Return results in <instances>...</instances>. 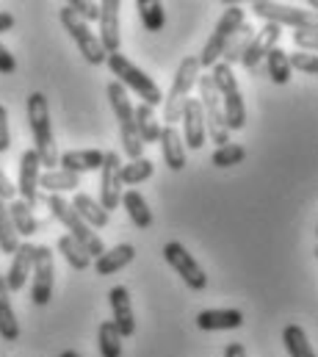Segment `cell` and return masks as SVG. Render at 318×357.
<instances>
[{
	"label": "cell",
	"mask_w": 318,
	"mask_h": 357,
	"mask_svg": "<svg viewBox=\"0 0 318 357\" xmlns=\"http://www.w3.org/2000/svg\"><path fill=\"white\" fill-rule=\"evenodd\" d=\"M28 125L33 133V153L39 155V164L45 169H59V150L50 122V105L42 91H33L28 97Z\"/></svg>",
	"instance_id": "obj_1"
},
{
	"label": "cell",
	"mask_w": 318,
	"mask_h": 357,
	"mask_svg": "<svg viewBox=\"0 0 318 357\" xmlns=\"http://www.w3.org/2000/svg\"><path fill=\"white\" fill-rule=\"evenodd\" d=\"M211 70H213L211 81H213V89L222 100V114H225L227 130H243L246 128V105L241 97L238 81L233 75V67H227L225 61H216Z\"/></svg>",
	"instance_id": "obj_2"
},
{
	"label": "cell",
	"mask_w": 318,
	"mask_h": 357,
	"mask_svg": "<svg viewBox=\"0 0 318 357\" xmlns=\"http://www.w3.org/2000/svg\"><path fill=\"white\" fill-rule=\"evenodd\" d=\"M105 64H108V70H111V75H116V84L122 86V89L128 91H136L139 97H142V102L144 105H150V108H156L163 102V97H160V89L158 84L144 73V70H139L128 56H122V53H114V56H105Z\"/></svg>",
	"instance_id": "obj_3"
},
{
	"label": "cell",
	"mask_w": 318,
	"mask_h": 357,
	"mask_svg": "<svg viewBox=\"0 0 318 357\" xmlns=\"http://www.w3.org/2000/svg\"><path fill=\"white\" fill-rule=\"evenodd\" d=\"M47 208H50V213L70 230L67 236L70 238H75L80 247L89 252V258H100L103 252H105V244H103V238L80 219L78 213L73 211V205L64 199V197H59V194H47Z\"/></svg>",
	"instance_id": "obj_4"
},
{
	"label": "cell",
	"mask_w": 318,
	"mask_h": 357,
	"mask_svg": "<svg viewBox=\"0 0 318 357\" xmlns=\"http://www.w3.org/2000/svg\"><path fill=\"white\" fill-rule=\"evenodd\" d=\"M197 78H199V64H197V56H188L180 61L177 73H174V81H172V89L163 97V119L166 125L174 128V122H180L183 116V105L188 100L191 89L197 86Z\"/></svg>",
	"instance_id": "obj_5"
},
{
	"label": "cell",
	"mask_w": 318,
	"mask_h": 357,
	"mask_svg": "<svg viewBox=\"0 0 318 357\" xmlns=\"http://www.w3.org/2000/svg\"><path fill=\"white\" fill-rule=\"evenodd\" d=\"M197 86H199V108H202V119H205V136H208L216 147L230 144V130H227V125H225L222 100H219V94L213 89L211 75H202V73H199Z\"/></svg>",
	"instance_id": "obj_6"
},
{
	"label": "cell",
	"mask_w": 318,
	"mask_h": 357,
	"mask_svg": "<svg viewBox=\"0 0 318 357\" xmlns=\"http://www.w3.org/2000/svg\"><path fill=\"white\" fill-rule=\"evenodd\" d=\"M61 25H64V31L73 36V42L78 45L80 56L89 61V64H94V67H100V64H105V53H103V47H100V42H97V36H94V31L75 17V11L64 3L61 6Z\"/></svg>",
	"instance_id": "obj_7"
},
{
	"label": "cell",
	"mask_w": 318,
	"mask_h": 357,
	"mask_svg": "<svg viewBox=\"0 0 318 357\" xmlns=\"http://www.w3.org/2000/svg\"><path fill=\"white\" fill-rule=\"evenodd\" d=\"M252 11L257 17H263L266 22L271 25H291L294 31L299 28H316V14L308 11V8H294V6H285V3H268V0H255L252 3Z\"/></svg>",
	"instance_id": "obj_8"
},
{
	"label": "cell",
	"mask_w": 318,
	"mask_h": 357,
	"mask_svg": "<svg viewBox=\"0 0 318 357\" xmlns=\"http://www.w3.org/2000/svg\"><path fill=\"white\" fill-rule=\"evenodd\" d=\"M163 261L183 277V282H186L191 291H205V285H208L205 268L194 261V255H191L180 241H169V244L163 247Z\"/></svg>",
	"instance_id": "obj_9"
},
{
	"label": "cell",
	"mask_w": 318,
	"mask_h": 357,
	"mask_svg": "<svg viewBox=\"0 0 318 357\" xmlns=\"http://www.w3.org/2000/svg\"><path fill=\"white\" fill-rule=\"evenodd\" d=\"M31 274H33V280H31V302L39 305V307L50 305V296H53V280H56V264H53V252H50V247H36Z\"/></svg>",
	"instance_id": "obj_10"
},
{
	"label": "cell",
	"mask_w": 318,
	"mask_h": 357,
	"mask_svg": "<svg viewBox=\"0 0 318 357\" xmlns=\"http://www.w3.org/2000/svg\"><path fill=\"white\" fill-rule=\"evenodd\" d=\"M119 167H122V161H119V155L116 153H105V158H103V167H100V172H103V178H100V205H103V211H114L119 202H122V180H119Z\"/></svg>",
	"instance_id": "obj_11"
},
{
	"label": "cell",
	"mask_w": 318,
	"mask_h": 357,
	"mask_svg": "<svg viewBox=\"0 0 318 357\" xmlns=\"http://www.w3.org/2000/svg\"><path fill=\"white\" fill-rule=\"evenodd\" d=\"M119 0H103L100 3V20H97V25H100V36H97V42H100V47H103V53L105 56H114V53H119V47H122V36H119Z\"/></svg>",
	"instance_id": "obj_12"
},
{
	"label": "cell",
	"mask_w": 318,
	"mask_h": 357,
	"mask_svg": "<svg viewBox=\"0 0 318 357\" xmlns=\"http://www.w3.org/2000/svg\"><path fill=\"white\" fill-rule=\"evenodd\" d=\"M280 36H282V28H280V25H271V22H266L260 31H255V36H252L249 47L243 50V56H241L238 64H243L249 73H257L260 61L268 56V50H274V47H277Z\"/></svg>",
	"instance_id": "obj_13"
},
{
	"label": "cell",
	"mask_w": 318,
	"mask_h": 357,
	"mask_svg": "<svg viewBox=\"0 0 318 357\" xmlns=\"http://www.w3.org/2000/svg\"><path fill=\"white\" fill-rule=\"evenodd\" d=\"M39 169H42V164H39V155L33 153V147L25 150V153L20 155L17 194L22 197V202H25L31 211H33V205L39 202Z\"/></svg>",
	"instance_id": "obj_14"
},
{
	"label": "cell",
	"mask_w": 318,
	"mask_h": 357,
	"mask_svg": "<svg viewBox=\"0 0 318 357\" xmlns=\"http://www.w3.org/2000/svg\"><path fill=\"white\" fill-rule=\"evenodd\" d=\"M108 302H111V310H114V327L122 338H133L136 335V313H133V299L128 294L125 285H114L108 291Z\"/></svg>",
	"instance_id": "obj_15"
},
{
	"label": "cell",
	"mask_w": 318,
	"mask_h": 357,
	"mask_svg": "<svg viewBox=\"0 0 318 357\" xmlns=\"http://www.w3.org/2000/svg\"><path fill=\"white\" fill-rule=\"evenodd\" d=\"M183 144L186 150H202L205 144V119H202V108L199 100L188 97L183 105Z\"/></svg>",
	"instance_id": "obj_16"
},
{
	"label": "cell",
	"mask_w": 318,
	"mask_h": 357,
	"mask_svg": "<svg viewBox=\"0 0 318 357\" xmlns=\"http://www.w3.org/2000/svg\"><path fill=\"white\" fill-rule=\"evenodd\" d=\"M33 255H36V244L25 241V244H20V247H17L14 261H11V266H8L6 277H3V280H6L8 294H11V291H22V288H25L28 274H31V268H33Z\"/></svg>",
	"instance_id": "obj_17"
},
{
	"label": "cell",
	"mask_w": 318,
	"mask_h": 357,
	"mask_svg": "<svg viewBox=\"0 0 318 357\" xmlns=\"http://www.w3.org/2000/svg\"><path fill=\"white\" fill-rule=\"evenodd\" d=\"M158 142H160V153H163V164L172 172H183V167L188 161H186V144H183V136L177 133V128H172V125L160 128Z\"/></svg>",
	"instance_id": "obj_18"
},
{
	"label": "cell",
	"mask_w": 318,
	"mask_h": 357,
	"mask_svg": "<svg viewBox=\"0 0 318 357\" xmlns=\"http://www.w3.org/2000/svg\"><path fill=\"white\" fill-rule=\"evenodd\" d=\"M243 324V313L236 307H216V310H202L197 316V327L205 333L213 330H238Z\"/></svg>",
	"instance_id": "obj_19"
},
{
	"label": "cell",
	"mask_w": 318,
	"mask_h": 357,
	"mask_svg": "<svg viewBox=\"0 0 318 357\" xmlns=\"http://www.w3.org/2000/svg\"><path fill=\"white\" fill-rule=\"evenodd\" d=\"M103 158L105 153L103 150H70V153H61L59 155V167L64 172H73V175H80V172H94L103 167Z\"/></svg>",
	"instance_id": "obj_20"
},
{
	"label": "cell",
	"mask_w": 318,
	"mask_h": 357,
	"mask_svg": "<svg viewBox=\"0 0 318 357\" xmlns=\"http://www.w3.org/2000/svg\"><path fill=\"white\" fill-rule=\"evenodd\" d=\"M133 258H136L133 244H119V247H114V250H105L100 258H94V274H100V277L116 274L119 268L130 266Z\"/></svg>",
	"instance_id": "obj_21"
},
{
	"label": "cell",
	"mask_w": 318,
	"mask_h": 357,
	"mask_svg": "<svg viewBox=\"0 0 318 357\" xmlns=\"http://www.w3.org/2000/svg\"><path fill=\"white\" fill-rule=\"evenodd\" d=\"M133 125H136V133H139V142L142 144H156L160 136V122L156 119V108L139 102L133 105Z\"/></svg>",
	"instance_id": "obj_22"
},
{
	"label": "cell",
	"mask_w": 318,
	"mask_h": 357,
	"mask_svg": "<svg viewBox=\"0 0 318 357\" xmlns=\"http://www.w3.org/2000/svg\"><path fill=\"white\" fill-rule=\"evenodd\" d=\"M70 205H73V211L78 213L89 227H105V225L111 222L108 211H103V205H100L94 197H89V194H75V199H73Z\"/></svg>",
	"instance_id": "obj_23"
},
{
	"label": "cell",
	"mask_w": 318,
	"mask_h": 357,
	"mask_svg": "<svg viewBox=\"0 0 318 357\" xmlns=\"http://www.w3.org/2000/svg\"><path fill=\"white\" fill-rule=\"evenodd\" d=\"M108 102H111L114 116L119 119V130L136 128V125H133V102H130L128 91L122 89L116 81H111V84H108Z\"/></svg>",
	"instance_id": "obj_24"
},
{
	"label": "cell",
	"mask_w": 318,
	"mask_h": 357,
	"mask_svg": "<svg viewBox=\"0 0 318 357\" xmlns=\"http://www.w3.org/2000/svg\"><path fill=\"white\" fill-rule=\"evenodd\" d=\"M122 205H125V211H128L130 222H133L139 230L153 227V211L147 208V199H144V197H142L136 188L122 191Z\"/></svg>",
	"instance_id": "obj_25"
},
{
	"label": "cell",
	"mask_w": 318,
	"mask_h": 357,
	"mask_svg": "<svg viewBox=\"0 0 318 357\" xmlns=\"http://www.w3.org/2000/svg\"><path fill=\"white\" fill-rule=\"evenodd\" d=\"M8 216H11V227H14L17 236L31 238L33 233H39V222H36L33 211H31L22 199H11V202H8Z\"/></svg>",
	"instance_id": "obj_26"
},
{
	"label": "cell",
	"mask_w": 318,
	"mask_h": 357,
	"mask_svg": "<svg viewBox=\"0 0 318 357\" xmlns=\"http://www.w3.org/2000/svg\"><path fill=\"white\" fill-rule=\"evenodd\" d=\"M0 338L3 341H17L20 338V324H17V316H14L11 296H8L3 274H0Z\"/></svg>",
	"instance_id": "obj_27"
},
{
	"label": "cell",
	"mask_w": 318,
	"mask_h": 357,
	"mask_svg": "<svg viewBox=\"0 0 318 357\" xmlns=\"http://www.w3.org/2000/svg\"><path fill=\"white\" fill-rule=\"evenodd\" d=\"M80 185V175L64 172V169H47L45 175H39V188H47L50 194H64V191H75Z\"/></svg>",
	"instance_id": "obj_28"
},
{
	"label": "cell",
	"mask_w": 318,
	"mask_h": 357,
	"mask_svg": "<svg viewBox=\"0 0 318 357\" xmlns=\"http://www.w3.org/2000/svg\"><path fill=\"white\" fill-rule=\"evenodd\" d=\"M252 36H255V28L252 25H241L238 31L227 39V45H225V53H222V61L227 64V67H233V64H238L241 56H243V50L249 47V42H252Z\"/></svg>",
	"instance_id": "obj_29"
},
{
	"label": "cell",
	"mask_w": 318,
	"mask_h": 357,
	"mask_svg": "<svg viewBox=\"0 0 318 357\" xmlns=\"http://www.w3.org/2000/svg\"><path fill=\"white\" fill-rule=\"evenodd\" d=\"M282 344H285L291 357H316V349L310 347V341L299 324H288L282 330Z\"/></svg>",
	"instance_id": "obj_30"
},
{
	"label": "cell",
	"mask_w": 318,
	"mask_h": 357,
	"mask_svg": "<svg viewBox=\"0 0 318 357\" xmlns=\"http://www.w3.org/2000/svg\"><path fill=\"white\" fill-rule=\"evenodd\" d=\"M266 73H268V78L277 84V86H285L288 81H291V64H288V53L282 50V47H274V50H268V56H266Z\"/></svg>",
	"instance_id": "obj_31"
},
{
	"label": "cell",
	"mask_w": 318,
	"mask_h": 357,
	"mask_svg": "<svg viewBox=\"0 0 318 357\" xmlns=\"http://www.w3.org/2000/svg\"><path fill=\"white\" fill-rule=\"evenodd\" d=\"M136 11H139L144 28L153 33H158L166 25V11H163V3H158V0H136Z\"/></svg>",
	"instance_id": "obj_32"
},
{
	"label": "cell",
	"mask_w": 318,
	"mask_h": 357,
	"mask_svg": "<svg viewBox=\"0 0 318 357\" xmlns=\"http://www.w3.org/2000/svg\"><path fill=\"white\" fill-rule=\"evenodd\" d=\"M153 172H156L153 161L150 158H139V161H130V164L119 167V180H122V185H139V183L153 178Z\"/></svg>",
	"instance_id": "obj_33"
},
{
	"label": "cell",
	"mask_w": 318,
	"mask_h": 357,
	"mask_svg": "<svg viewBox=\"0 0 318 357\" xmlns=\"http://www.w3.org/2000/svg\"><path fill=\"white\" fill-rule=\"evenodd\" d=\"M59 252L64 255V261L75 268V271H86V268L91 266L89 252L80 247L75 238H70V236H61V238H59Z\"/></svg>",
	"instance_id": "obj_34"
},
{
	"label": "cell",
	"mask_w": 318,
	"mask_h": 357,
	"mask_svg": "<svg viewBox=\"0 0 318 357\" xmlns=\"http://www.w3.org/2000/svg\"><path fill=\"white\" fill-rule=\"evenodd\" d=\"M97 338H100V355L122 357V335L116 333L114 321H103V324L97 327Z\"/></svg>",
	"instance_id": "obj_35"
},
{
	"label": "cell",
	"mask_w": 318,
	"mask_h": 357,
	"mask_svg": "<svg viewBox=\"0 0 318 357\" xmlns=\"http://www.w3.org/2000/svg\"><path fill=\"white\" fill-rule=\"evenodd\" d=\"M246 147L243 144H225V147H216L213 155H211V164L219 167V169H227V167H238L246 161Z\"/></svg>",
	"instance_id": "obj_36"
},
{
	"label": "cell",
	"mask_w": 318,
	"mask_h": 357,
	"mask_svg": "<svg viewBox=\"0 0 318 357\" xmlns=\"http://www.w3.org/2000/svg\"><path fill=\"white\" fill-rule=\"evenodd\" d=\"M17 247H20V236H17V233H14V227H11L8 205L0 199V250H3L6 255H14V252H17Z\"/></svg>",
	"instance_id": "obj_37"
},
{
	"label": "cell",
	"mask_w": 318,
	"mask_h": 357,
	"mask_svg": "<svg viewBox=\"0 0 318 357\" xmlns=\"http://www.w3.org/2000/svg\"><path fill=\"white\" fill-rule=\"evenodd\" d=\"M67 6L75 11V17L83 20L86 25H91V22L100 20V3H91V0H70Z\"/></svg>",
	"instance_id": "obj_38"
},
{
	"label": "cell",
	"mask_w": 318,
	"mask_h": 357,
	"mask_svg": "<svg viewBox=\"0 0 318 357\" xmlns=\"http://www.w3.org/2000/svg\"><path fill=\"white\" fill-rule=\"evenodd\" d=\"M288 64H291V70H299L305 75H318L316 53H294V56H288Z\"/></svg>",
	"instance_id": "obj_39"
},
{
	"label": "cell",
	"mask_w": 318,
	"mask_h": 357,
	"mask_svg": "<svg viewBox=\"0 0 318 357\" xmlns=\"http://www.w3.org/2000/svg\"><path fill=\"white\" fill-rule=\"evenodd\" d=\"M294 45L302 47L305 53H313L318 47V31L316 28H299V31H294Z\"/></svg>",
	"instance_id": "obj_40"
},
{
	"label": "cell",
	"mask_w": 318,
	"mask_h": 357,
	"mask_svg": "<svg viewBox=\"0 0 318 357\" xmlns=\"http://www.w3.org/2000/svg\"><path fill=\"white\" fill-rule=\"evenodd\" d=\"M11 147V130H8V111L0 105V153H8Z\"/></svg>",
	"instance_id": "obj_41"
},
{
	"label": "cell",
	"mask_w": 318,
	"mask_h": 357,
	"mask_svg": "<svg viewBox=\"0 0 318 357\" xmlns=\"http://www.w3.org/2000/svg\"><path fill=\"white\" fill-rule=\"evenodd\" d=\"M14 70H17V61H14V56L6 50V45L0 42V73H3V75H11Z\"/></svg>",
	"instance_id": "obj_42"
},
{
	"label": "cell",
	"mask_w": 318,
	"mask_h": 357,
	"mask_svg": "<svg viewBox=\"0 0 318 357\" xmlns=\"http://www.w3.org/2000/svg\"><path fill=\"white\" fill-rule=\"evenodd\" d=\"M14 194H17V185L6 178V172L0 169V199H3V202H6V199H14Z\"/></svg>",
	"instance_id": "obj_43"
},
{
	"label": "cell",
	"mask_w": 318,
	"mask_h": 357,
	"mask_svg": "<svg viewBox=\"0 0 318 357\" xmlns=\"http://www.w3.org/2000/svg\"><path fill=\"white\" fill-rule=\"evenodd\" d=\"M225 357H249V355H246V347L236 341V344H230V347L225 349Z\"/></svg>",
	"instance_id": "obj_44"
},
{
	"label": "cell",
	"mask_w": 318,
	"mask_h": 357,
	"mask_svg": "<svg viewBox=\"0 0 318 357\" xmlns=\"http://www.w3.org/2000/svg\"><path fill=\"white\" fill-rule=\"evenodd\" d=\"M14 28V14L11 11H0V33Z\"/></svg>",
	"instance_id": "obj_45"
},
{
	"label": "cell",
	"mask_w": 318,
	"mask_h": 357,
	"mask_svg": "<svg viewBox=\"0 0 318 357\" xmlns=\"http://www.w3.org/2000/svg\"><path fill=\"white\" fill-rule=\"evenodd\" d=\"M61 357H80L78 352H73V349H67V352H61Z\"/></svg>",
	"instance_id": "obj_46"
}]
</instances>
